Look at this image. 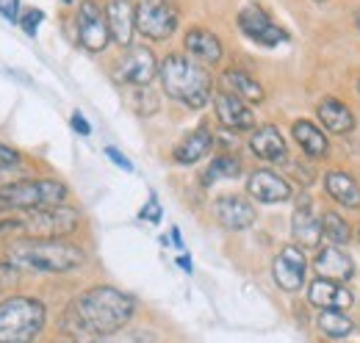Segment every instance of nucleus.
Returning a JSON list of instances; mask_svg holds the SVG:
<instances>
[{
  "label": "nucleus",
  "mask_w": 360,
  "mask_h": 343,
  "mask_svg": "<svg viewBox=\"0 0 360 343\" xmlns=\"http://www.w3.org/2000/svg\"><path fill=\"white\" fill-rule=\"evenodd\" d=\"M134 313L136 299L131 294L111 285H94L67 304L61 316V330L75 343L97 341L122 332Z\"/></svg>",
  "instance_id": "nucleus-1"
},
{
  "label": "nucleus",
  "mask_w": 360,
  "mask_h": 343,
  "mask_svg": "<svg viewBox=\"0 0 360 343\" xmlns=\"http://www.w3.org/2000/svg\"><path fill=\"white\" fill-rule=\"evenodd\" d=\"M6 263L20 274H67L86 263V252L61 238H17L6 250Z\"/></svg>",
  "instance_id": "nucleus-2"
},
{
  "label": "nucleus",
  "mask_w": 360,
  "mask_h": 343,
  "mask_svg": "<svg viewBox=\"0 0 360 343\" xmlns=\"http://www.w3.org/2000/svg\"><path fill=\"white\" fill-rule=\"evenodd\" d=\"M158 81L164 91L186 108H202L214 100V81L208 70L186 53H169L158 64Z\"/></svg>",
  "instance_id": "nucleus-3"
},
{
  "label": "nucleus",
  "mask_w": 360,
  "mask_h": 343,
  "mask_svg": "<svg viewBox=\"0 0 360 343\" xmlns=\"http://www.w3.org/2000/svg\"><path fill=\"white\" fill-rule=\"evenodd\" d=\"M47 321V307L37 297L14 294L0 299V343H34Z\"/></svg>",
  "instance_id": "nucleus-4"
},
{
  "label": "nucleus",
  "mask_w": 360,
  "mask_h": 343,
  "mask_svg": "<svg viewBox=\"0 0 360 343\" xmlns=\"http://www.w3.org/2000/svg\"><path fill=\"white\" fill-rule=\"evenodd\" d=\"M64 200H67V186L50 177L0 186V211L31 214V211H42L53 205H64Z\"/></svg>",
  "instance_id": "nucleus-5"
},
{
  "label": "nucleus",
  "mask_w": 360,
  "mask_h": 343,
  "mask_svg": "<svg viewBox=\"0 0 360 343\" xmlns=\"http://www.w3.org/2000/svg\"><path fill=\"white\" fill-rule=\"evenodd\" d=\"M17 221H20V233H25L28 238H64L75 233V227L81 224V211L72 205H53L42 211H31Z\"/></svg>",
  "instance_id": "nucleus-6"
},
{
  "label": "nucleus",
  "mask_w": 360,
  "mask_h": 343,
  "mask_svg": "<svg viewBox=\"0 0 360 343\" xmlns=\"http://www.w3.org/2000/svg\"><path fill=\"white\" fill-rule=\"evenodd\" d=\"M178 6L172 0H136V31L150 42H164L178 31Z\"/></svg>",
  "instance_id": "nucleus-7"
},
{
  "label": "nucleus",
  "mask_w": 360,
  "mask_h": 343,
  "mask_svg": "<svg viewBox=\"0 0 360 343\" xmlns=\"http://www.w3.org/2000/svg\"><path fill=\"white\" fill-rule=\"evenodd\" d=\"M114 81L122 86H150V81L158 75V61H155V53L144 44H131L125 47V53L114 61V70H111Z\"/></svg>",
  "instance_id": "nucleus-8"
},
{
  "label": "nucleus",
  "mask_w": 360,
  "mask_h": 343,
  "mask_svg": "<svg viewBox=\"0 0 360 343\" xmlns=\"http://www.w3.org/2000/svg\"><path fill=\"white\" fill-rule=\"evenodd\" d=\"M75 34L84 50L89 53H103L111 42V31H108V20H105V8L97 0H81L78 11H75Z\"/></svg>",
  "instance_id": "nucleus-9"
},
{
  "label": "nucleus",
  "mask_w": 360,
  "mask_h": 343,
  "mask_svg": "<svg viewBox=\"0 0 360 343\" xmlns=\"http://www.w3.org/2000/svg\"><path fill=\"white\" fill-rule=\"evenodd\" d=\"M238 28H241V34L247 37V39H252V42L264 44V47H277V44L288 42V31L285 28H280L274 20L269 17V11L264 8V6H244L241 11H238Z\"/></svg>",
  "instance_id": "nucleus-10"
},
{
  "label": "nucleus",
  "mask_w": 360,
  "mask_h": 343,
  "mask_svg": "<svg viewBox=\"0 0 360 343\" xmlns=\"http://www.w3.org/2000/svg\"><path fill=\"white\" fill-rule=\"evenodd\" d=\"M271 277L277 283V288L294 294L305 285V277H308V257H305V250L302 247H283L274 263H271Z\"/></svg>",
  "instance_id": "nucleus-11"
},
{
  "label": "nucleus",
  "mask_w": 360,
  "mask_h": 343,
  "mask_svg": "<svg viewBox=\"0 0 360 343\" xmlns=\"http://www.w3.org/2000/svg\"><path fill=\"white\" fill-rule=\"evenodd\" d=\"M214 216H217V221L230 230V233H238V230H247V227H252L255 224V208H252V202L247 200V197H241V194H222V197H217L214 200Z\"/></svg>",
  "instance_id": "nucleus-12"
},
{
  "label": "nucleus",
  "mask_w": 360,
  "mask_h": 343,
  "mask_svg": "<svg viewBox=\"0 0 360 343\" xmlns=\"http://www.w3.org/2000/svg\"><path fill=\"white\" fill-rule=\"evenodd\" d=\"M247 191H250V197H252V200L266 202V205L285 202V200H291V194H294L291 183L271 169H255L252 172V174L247 177Z\"/></svg>",
  "instance_id": "nucleus-13"
},
{
  "label": "nucleus",
  "mask_w": 360,
  "mask_h": 343,
  "mask_svg": "<svg viewBox=\"0 0 360 343\" xmlns=\"http://www.w3.org/2000/svg\"><path fill=\"white\" fill-rule=\"evenodd\" d=\"M183 47H186V53H188L194 61H200L202 67H214V64H219L222 56H225L219 37H217L211 28H202V25H194V28H188V31L183 34Z\"/></svg>",
  "instance_id": "nucleus-14"
},
{
  "label": "nucleus",
  "mask_w": 360,
  "mask_h": 343,
  "mask_svg": "<svg viewBox=\"0 0 360 343\" xmlns=\"http://www.w3.org/2000/svg\"><path fill=\"white\" fill-rule=\"evenodd\" d=\"M214 111H217L219 125L227 130H252L258 122L250 103L233 97L230 91H217L214 94Z\"/></svg>",
  "instance_id": "nucleus-15"
},
{
  "label": "nucleus",
  "mask_w": 360,
  "mask_h": 343,
  "mask_svg": "<svg viewBox=\"0 0 360 343\" xmlns=\"http://www.w3.org/2000/svg\"><path fill=\"white\" fill-rule=\"evenodd\" d=\"M291 235L297 241V247L302 250H314L321 241V219L316 216L314 202L311 197H300L297 208H294V216H291Z\"/></svg>",
  "instance_id": "nucleus-16"
},
{
  "label": "nucleus",
  "mask_w": 360,
  "mask_h": 343,
  "mask_svg": "<svg viewBox=\"0 0 360 343\" xmlns=\"http://www.w3.org/2000/svg\"><path fill=\"white\" fill-rule=\"evenodd\" d=\"M316 277L333 280V283H349L355 274V260L344 247H321L319 255L314 257Z\"/></svg>",
  "instance_id": "nucleus-17"
},
{
  "label": "nucleus",
  "mask_w": 360,
  "mask_h": 343,
  "mask_svg": "<svg viewBox=\"0 0 360 343\" xmlns=\"http://www.w3.org/2000/svg\"><path fill=\"white\" fill-rule=\"evenodd\" d=\"M105 20L111 31V42L120 47H131L136 34V3L134 0H108L105 3Z\"/></svg>",
  "instance_id": "nucleus-18"
},
{
  "label": "nucleus",
  "mask_w": 360,
  "mask_h": 343,
  "mask_svg": "<svg viewBox=\"0 0 360 343\" xmlns=\"http://www.w3.org/2000/svg\"><path fill=\"white\" fill-rule=\"evenodd\" d=\"M250 153L255 158H261V161L280 164L288 155V144H285L283 133L274 125H261L258 130H252V136H250Z\"/></svg>",
  "instance_id": "nucleus-19"
},
{
  "label": "nucleus",
  "mask_w": 360,
  "mask_h": 343,
  "mask_svg": "<svg viewBox=\"0 0 360 343\" xmlns=\"http://www.w3.org/2000/svg\"><path fill=\"white\" fill-rule=\"evenodd\" d=\"M211 150H214V133H211L208 128H197L175 144V150H172V161L180 164V167H191V164L202 161Z\"/></svg>",
  "instance_id": "nucleus-20"
},
{
  "label": "nucleus",
  "mask_w": 360,
  "mask_h": 343,
  "mask_svg": "<svg viewBox=\"0 0 360 343\" xmlns=\"http://www.w3.org/2000/svg\"><path fill=\"white\" fill-rule=\"evenodd\" d=\"M316 117L324 128L335 136H347L355 128V114L347 103H341L338 97H324L319 105H316Z\"/></svg>",
  "instance_id": "nucleus-21"
},
{
  "label": "nucleus",
  "mask_w": 360,
  "mask_h": 343,
  "mask_svg": "<svg viewBox=\"0 0 360 343\" xmlns=\"http://www.w3.org/2000/svg\"><path fill=\"white\" fill-rule=\"evenodd\" d=\"M308 302L319 310H344L352 304V294L347 288H341V283L316 277L308 285Z\"/></svg>",
  "instance_id": "nucleus-22"
},
{
  "label": "nucleus",
  "mask_w": 360,
  "mask_h": 343,
  "mask_svg": "<svg viewBox=\"0 0 360 343\" xmlns=\"http://www.w3.org/2000/svg\"><path fill=\"white\" fill-rule=\"evenodd\" d=\"M222 91H230L233 97H238L244 103H252V105H261L264 97H266V91H264V86L258 84V78H252L250 72L236 70V67L222 72Z\"/></svg>",
  "instance_id": "nucleus-23"
},
{
  "label": "nucleus",
  "mask_w": 360,
  "mask_h": 343,
  "mask_svg": "<svg viewBox=\"0 0 360 343\" xmlns=\"http://www.w3.org/2000/svg\"><path fill=\"white\" fill-rule=\"evenodd\" d=\"M324 191L341 208H360V183L347 172H327L324 174Z\"/></svg>",
  "instance_id": "nucleus-24"
},
{
  "label": "nucleus",
  "mask_w": 360,
  "mask_h": 343,
  "mask_svg": "<svg viewBox=\"0 0 360 343\" xmlns=\"http://www.w3.org/2000/svg\"><path fill=\"white\" fill-rule=\"evenodd\" d=\"M291 133H294V141L300 144V150L308 155V158H324L327 150H330V141L324 136V130L319 128L311 119H297L291 125Z\"/></svg>",
  "instance_id": "nucleus-25"
},
{
  "label": "nucleus",
  "mask_w": 360,
  "mask_h": 343,
  "mask_svg": "<svg viewBox=\"0 0 360 343\" xmlns=\"http://www.w3.org/2000/svg\"><path fill=\"white\" fill-rule=\"evenodd\" d=\"M316 327L327 338H347V335H352L355 321L344 310H321L319 318H316Z\"/></svg>",
  "instance_id": "nucleus-26"
},
{
  "label": "nucleus",
  "mask_w": 360,
  "mask_h": 343,
  "mask_svg": "<svg viewBox=\"0 0 360 343\" xmlns=\"http://www.w3.org/2000/svg\"><path fill=\"white\" fill-rule=\"evenodd\" d=\"M238 174H241V161L236 155H217L208 164V169L202 172V186L211 188L214 183H219V180H236Z\"/></svg>",
  "instance_id": "nucleus-27"
},
{
  "label": "nucleus",
  "mask_w": 360,
  "mask_h": 343,
  "mask_svg": "<svg viewBox=\"0 0 360 343\" xmlns=\"http://www.w3.org/2000/svg\"><path fill=\"white\" fill-rule=\"evenodd\" d=\"M321 235L333 244V247H347L352 241V227L338 211H327L321 216Z\"/></svg>",
  "instance_id": "nucleus-28"
},
{
  "label": "nucleus",
  "mask_w": 360,
  "mask_h": 343,
  "mask_svg": "<svg viewBox=\"0 0 360 343\" xmlns=\"http://www.w3.org/2000/svg\"><path fill=\"white\" fill-rule=\"evenodd\" d=\"M45 22V11L42 8H22V17H20V25L28 37H37L39 25Z\"/></svg>",
  "instance_id": "nucleus-29"
},
{
  "label": "nucleus",
  "mask_w": 360,
  "mask_h": 343,
  "mask_svg": "<svg viewBox=\"0 0 360 343\" xmlns=\"http://www.w3.org/2000/svg\"><path fill=\"white\" fill-rule=\"evenodd\" d=\"M20 164H22V155H20L14 147H8V144L0 141V172L17 169Z\"/></svg>",
  "instance_id": "nucleus-30"
},
{
  "label": "nucleus",
  "mask_w": 360,
  "mask_h": 343,
  "mask_svg": "<svg viewBox=\"0 0 360 343\" xmlns=\"http://www.w3.org/2000/svg\"><path fill=\"white\" fill-rule=\"evenodd\" d=\"M0 17L8 20V22H17V25H20L22 3H20V0H0Z\"/></svg>",
  "instance_id": "nucleus-31"
},
{
  "label": "nucleus",
  "mask_w": 360,
  "mask_h": 343,
  "mask_svg": "<svg viewBox=\"0 0 360 343\" xmlns=\"http://www.w3.org/2000/svg\"><path fill=\"white\" fill-rule=\"evenodd\" d=\"M20 280V271L11 266V263H6V260H0V294H6L14 283Z\"/></svg>",
  "instance_id": "nucleus-32"
},
{
  "label": "nucleus",
  "mask_w": 360,
  "mask_h": 343,
  "mask_svg": "<svg viewBox=\"0 0 360 343\" xmlns=\"http://www.w3.org/2000/svg\"><path fill=\"white\" fill-rule=\"evenodd\" d=\"M141 219H147V221H153V224H158L161 221V202H158V197L155 194H150V200L144 202V208H141Z\"/></svg>",
  "instance_id": "nucleus-33"
},
{
  "label": "nucleus",
  "mask_w": 360,
  "mask_h": 343,
  "mask_svg": "<svg viewBox=\"0 0 360 343\" xmlns=\"http://www.w3.org/2000/svg\"><path fill=\"white\" fill-rule=\"evenodd\" d=\"M105 155H108V158H111V161H114V164H117L120 169L134 172V164H131V158H125V155H122V153H120L117 147H105Z\"/></svg>",
  "instance_id": "nucleus-34"
},
{
  "label": "nucleus",
  "mask_w": 360,
  "mask_h": 343,
  "mask_svg": "<svg viewBox=\"0 0 360 343\" xmlns=\"http://www.w3.org/2000/svg\"><path fill=\"white\" fill-rule=\"evenodd\" d=\"M72 130H75V133H81V136H89L91 133L89 122H86V117H84L81 111H75V114H72Z\"/></svg>",
  "instance_id": "nucleus-35"
},
{
  "label": "nucleus",
  "mask_w": 360,
  "mask_h": 343,
  "mask_svg": "<svg viewBox=\"0 0 360 343\" xmlns=\"http://www.w3.org/2000/svg\"><path fill=\"white\" fill-rule=\"evenodd\" d=\"M141 338L139 335H108V338H97V341H91V343H139Z\"/></svg>",
  "instance_id": "nucleus-36"
},
{
  "label": "nucleus",
  "mask_w": 360,
  "mask_h": 343,
  "mask_svg": "<svg viewBox=\"0 0 360 343\" xmlns=\"http://www.w3.org/2000/svg\"><path fill=\"white\" fill-rule=\"evenodd\" d=\"M8 230H20V221H17V219H3V221H0V235L8 233Z\"/></svg>",
  "instance_id": "nucleus-37"
},
{
  "label": "nucleus",
  "mask_w": 360,
  "mask_h": 343,
  "mask_svg": "<svg viewBox=\"0 0 360 343\" xmlns=\"http://www.w3.org/2000/svg\"><path fill=\"white\" fill-rule=\"evenodd\" d=\"M178 266L186 271V274H191V260H188V255H180L178 257Z\"/></svg>",
  "instance_id": "nucleus-38"
},
{
  "label": "nucleus",
  "mask_w": 360,
  "mask_h": 343,
  "mask_svg": "<svg viewBox=\"0 0 360 343\" xmlns=\"http://www.w3.org/2000/svg\"><path fill=\"white\" fill-rule=\"evenodd\" d=\"M172 241H175V247H178V250H183V241H180V230H178V227H172Z\"/></svg>",
  "instance_id": "nucleus-39"
},
{
  "label": "nucleus",
  "mask_w": 360,
  "mask_h": 343,
  "mask_svg": "<svg viewBox=\"0 0 360 343\" xmlns=\"http://www.w3.org/2000/svg\"><path fill=\"white\" fill-rule=\"evenodd\" d=\"M355 22H358V31H360V8H358V17H355Z\"/></svg>",
  "instance_id": "nucleus-40"
},
{
  "label": "nucleus",
  "mask_w": 360,
  "mask_h": 343,
  "mask_svg": "<svg viewBox=\"0 0 360 343\" xmlns=\"http://www.w3.org/2000/svg\"><path fill=\"white\" fill-rule=\"evenodd\" d=\"M61 3H75V0H61Z\"/></svg>",
  "instance_id": "nucleus-41"
},
{
  "label": "nucleus",
  "mask_w": 360,
  "mask_h": 343,
  "mask_svg": "<svg viewBox=\"0 0 360 343\" xmlns=\"http://www.w3.org/2000/svg\"><path fill=\"white\" fill-rule=\"evenodd\" d=\"M314 3H324V0H314Z\"/></svg>",
  "instance_id": "nucleus-42"
},
{
  "label": "nucleus",
  "mask_w": 360,
  "mask_h": 343,
  "mask_svg": "<svg viewBox=\"0 0 360 343\" xmlns=\"http://www.w3.org/2000/svg\"><path fill=\"white\" fill-rule=\"evenodd\" d=\"M358 91H360V81H358Z\"/></svg>",
  "instance_id": "nucleus-43"
},
{
  "label": "nucleus",
  "mask_w": 360,
  "mask_h": 343,
  "mask_svg": "<svg viewBox=\"0 0 360 343\" xmlns=\"http://www.w3.org/2000/svg\"><path fill=\"white\" fill-rule=\"evenodd\" d=\"M67 343H75V341H67Z\"/></svg>",
  "instance_id": "nucleus-44"
},
{
  "label": "nucleus",
  "mask_w": 360,
  "mask_h": 343,
  "mask_svg": "<svg viewBox=\"0 0 360 343\" xmlns=\"http://www.w3.org/2000/svg\"><path fill=\"white\" fill-rule=\"evenodd\" d=\"M358 238H360V233H358Z\"/></svg>",
  "instance_id": "nucleus-45"
}]
</instances>
